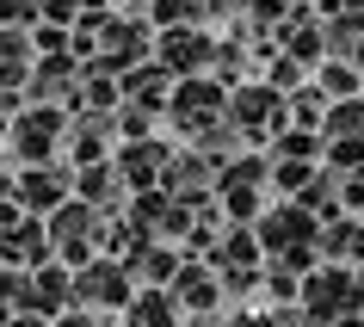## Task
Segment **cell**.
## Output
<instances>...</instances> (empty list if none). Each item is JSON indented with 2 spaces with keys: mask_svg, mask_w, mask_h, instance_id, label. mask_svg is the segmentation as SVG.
<instances>
[{
  "mask_svg": "<svg viewBox=\"0 0 364 327\" xmlns=\"http://www.w3.org/2000/svg\"><path fill=\"white\" fill-rule=\"evenodd\" d=\"M56 130H62V124H56L50 112H31V117L19 124V149H25V154H43L50 142H56Z\"/></svg>",
  "mask_w": 364,
  "mask_h": 327,
  "instance_id": "3",
  "label": "cell"
},
{
  "mask_svg": "<svg viewBox=\"0 0 364 327\" xmlns=\"http://www.w3.org/2000/svg\"><path fill=\"white\" fill-rule=\"evenodd\" d=\"M124 167H130V179H154V167H161V149H130V154H124Z\"/></svg>",
  "mask_w": 364,
  "mask_h": 327,
  "instance_id": "8",
  "label": "cell"
},
{
  "mask_svg": "<svg viewBox=\"0 0 364 327\" xmlns=\"http://www.w3.org/2000/svg\"><path fill=\"white\" fill-rule=\"evenodd\" d=\"M358 303V278H346V272H315V284H309V321H340V309Z\"/></svg>",
  "mask_w": 364,
  "mask_h": 327,
  "instance_id": "1",
  "label": "cell"
},
{
  "mask_svg": "<svg viewBox=\"0 0 364 327\" xmlns=\"http://www.w3.org/2000/svg\"><path fill=\"white\" fill-rule=\"evenodd\" d=\"M136 266L149 272V278H173V253H142Z\"/></svg>",
  "mask_w": 364,
  "mask_h": 327,
  "instance_id": "11",
  "label": "cell"
},
{
  "mask_svg": "<svg viewBox=\"0 0 364 327\" xmlns=\"http://www.w3.org/2000/svg\"><path fill=\"white\" fill-rule=\"evenodd\" d=\"M56 192H62V179H25V198H38V204L56 198Z\"/></svg>",
  "mask_w": 364,
  "mask_h": 327,
  "instance_id": "12",
  "label": "cell"
},
{
  "mask_svg": "<svg viewBox=\"0 0 364 327\" xmlns=\"http://www.w3.org/2000/svg\"><path fill=\"white\" fill-rule=\"evenodd\" d=\"M327 247H333V253H352V259H358V253H364V229H346V223H340V229L327 235Z\"/></svg>",
  "mask_w": 364,
  "mask_h": 327,
  "instance_id": "9",
  "label": "cell"
},
{
  "mask_svg": "<svg viewBox=\"0 0 364 327\" xmlns=\"http://www.w3.org/2000/svg\"><path fill=\"white\" fill-rule=\"evenodd\" d=\"M80 296H93V303H124V278H117V266L93 272V278L80 284Z\"/></svg>",
  "mask_w": 364,
  "mask_h": 327,
  "instance_id": "4",
  "label": "cell"
},
{
  "mask_svg": "<svg viewBox=\"0 0 364 327\" xmlns=\"http://www.w3.org/2000/svg\"><path fill=\"white\" fill-rule=\"evenodd\" d=\"M19 75H25V43L0 38V80H19Z\"/></svg>",
  "mask_w": 364,
  "mask_h": 327,
  "instance_id": "7",
  "label": "cell"
},
{
  "mask_svg": "<svg viewBox=\"0 0 364 327\" xmlns=\"http://www.w3.org/2000/svg\"><path fill=\"white\" fill-rule=\"evenodd\" d=\"M130 327H173V296H142Z\"/></svg>",
  "mask_w": 364,
  "mask_h": 327,
  "instance_id": "5",
  "label": "cell"
},
{
  "mask_svg": "<svg viewBox=\"0 0 364 327\" xmlns=\"http://www.w3.org/2000/svg\"><path fill=\"white\" fill-rule=\"evenodd\" d=\"M235 112H247L241 124H266V112H272V93H247V99H235Z\"/></svg>",
  "mask_w": 364,
  "mask_h": 327,
  "instance_id": "10",
  "label": "cell"
},
{
  "mask_svg": "<svg viewBox=\"0 0 364 327\" xmlns=\"http://www.w3.org/2000/svg\"><path fill=\"white\" fill-rule=\"evenodd\" d=\"M259 235H266V247H290V241H309L315 223H309L303 210H272V223H266Z\"/></svg>",
  "mask_w": 364,
  "mask_h": 327,
  "instance_id": "2",
  "label": "cell"
},
{
  "mask_svg": "<svg viewBox=\"0 0 364 327\" xmlns=\"http://www.w3.org/2000/svg\"><path fill=\"white\" fill-rule=\"evenodd\" d=\"M235 327H272V321H253V315H241V321H235Z\"/></svg>",
  "mask_w": 364,
  "mask_h": 327,
  "instance_id": "14",
  "label": "cell"
},
{
  "mask_svg": "<svg viewBox=\"0 0 364 327\" xmlns=\"http://www.w3.org/2000/svg\"><path fill=\"white\" fill-rule=\"evenodd\" d=\"M25 6H31V0H0V13H25Z\"/></svg>",
  "mask_w": 364,
  "mask_h": 327,
  "instance_id": "13",
  "label": "cell"
},
{
  "mask_svg": "<svg viewBox=\"0 0 364 327\" xmlns=\"http://www.w3.org/2000/svg\"><path fill=\"white\" fill-rule=\"evenodd\" d=\"M179 296H186V303H198V309L216 303V290H210V278H204V272H186V278H179Z\"/></svg>",
  "mask_w": 364,
  "mask_h": 327,
  "instance_id": "6",
  "label": "cell"
}]
</instances>
